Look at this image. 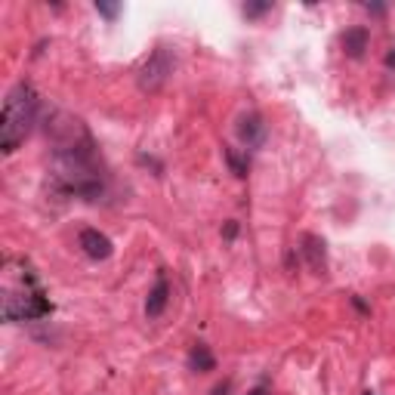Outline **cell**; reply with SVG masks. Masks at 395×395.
Returning a JSON list of instances; mask_svg holds the SVG:
<instances>
[{"label":"cell","mask_w":395,"mask_h":395,"mask_svg":"<svg viewBox=\"0 0 395 395\" xmlns=\"http://www.w3.org/2000/svg\"><path fill=\"white\" fill-rule=\"evenodd\" d=\"M386 65H389V68H395V47L389 50V53H386Z\"/></svg>","instance_id":"9a60e30c"},{"label":"cell","mask_w":395,"mask_h":395,"mask_svg":"<svg viewBox=\"0 0 395 395\" xmlns=\"http://www.w3.org/2000/svg\"><path fill=\"white\" fill-rule=\"evenodd\" d=\"M81 247H84V253L90 259H108L114 253V247H111V241H108V235H102L99 228H84L81 232Z\"/></svg>","instance_id":"8992f818"},{"label":"cell","mask_w":395,"mask_h":395,"mask_svg":"<svg viewBox=\"0 0 395 395\" xmlns=\"http://www.w3.org/2000/svg\"><path fill=\"white\" fill-rule=\"evenodd\" d=\"M167 299H170V284H167V278H164V275H158L155 288H151L149 299H145V315L158 318L164 309H167Z\"/></svg>","instance_id":"ba28073f"},{"label":"cell","mask_w":395,"mask_h":395,"mask_svg":"<svg viewBox=\"0 0 395 395\" xmlns=\"http://www.w3.org/2000/svg\"><path fill=\"white\" fill-rule=\"evenodd\" d=\"M226 161L232 164L235 176H247V158H241L235 149H226Z\"/></svg>","instance_id":"8fae6325"},{"label":"cell","mask_w":395,"mask_h":395,"mask_svg":"<svg viewBox=\"0 0 395 395\" xmlns=\"http://www.w3.org/2000/svg\"><path fill=\"white\" fill-rule=\"evenodd\" d=\"M47 139L53 142V176L62 192L96 201L105 192V164L84 120L53 111L47 118Z\"/></svg>","instance_id":"6da1fadb"},{"label":"cell","mask_w":395,"mask_h":395,"mask_svg":"<svg viewBox=\"0 0 395 395\" xmlns=\"http://www.w3.org/2000/svg\"><path fill=\"white\" fill-rule=\"evenodd\" d=\"M299 253H303L309 272H315V275L328 272V244H324V238H318L312 232L299 235Z\"/></svg>","instance_id":"5b68a950"},{"label":"cell","mask_w":395,"mask_h":395,"mask_svg":"<svg viewBox=\"0 0 395 395\" xmlns=\"http://www.w3.org/2000/svg\"><path fill=\"white\" fill-rule=\"evenodd\" d=\"M6 321H34L53 312V303L41 288V278L34 275L31 263L10 257L3 263V290H0Z\"/></svg>","instance_id":"7a4b0ae2"},{"label":"cell","mask_w":395,"mask_h":395,"mask_svg":"<svg viewBox=\"0 0 395 395\" xmlns=\"http://www.w3.org/2000/svg\"><path fill=\"white\" fill-rule=\"evenodd\" d=\"M269 10H272L269 0H263V3H244V16L247 19H257V16H263V12H269Z\"/></svg>","instance_id":"7c38bea8"},{"label":"cell","mask_w":395,"mask_h":395,"mask_svg":"<svg viewBox=\"0 0 395 395\" xmlns=\"http://www.w3.org/2000/svg\"><path fill=\"white\" fill-rule=\"evenodd\" d=\"M367 41H371L367 28H349L346 34H343V50H346V56H352V59H361L367 50Z\"/></svg>","instance_id":"9c48e42d"},{"label":"cell","mask_w":395,"mask_h":395,"mask_svg":"<svg viewBox=\"0 0 395 395\" xmlns=\"http://www.w3.org/2000/svg\"><path fill=\"white\" fill-rule=\"evenodd\" d=\"M235 232H238V222H228V226H226V238L232 241V238H235Z\"/></svg>","instance_id":"5bb4252c"},{"label":"cell","mask_w":395,"mask_h":395,"mask_svg":"<svg viewBox=\"0 0 395 395\" xmlns=\"http://www.w3.org/2000/svg\"><path fill=\"white\" fill-rule=\"evenodd\" d=\"M37 108H41V99H37L34 87L19 81L3 99V111H0V149L3 155H12L19 149L25 136H28L31 124L37 120Z\"/></svg>","instance_id":"3957f363"},{"label":"cell","mask_w":395,"mask_h":395,"mask_svg":"<svg viewBox=\"0 0 395 395\" xmlns=\"http://www.w3.org/2000/svg\"><path fill=\"white\" fill-rule=\"evenodd\" d=\"M173 68H176L173 53H170L167 47H158L155 53L149 56V62L139 68V90L142 93H158L170 81Z\"/></svg>","instance_id":"277c9868"},{"label":"cell","mask_w":395,"mask_h":395,"mask_svg":"<svg viewBox=\"0 0 395 395\" xmlns=\"http://www.w3.org/2000/svg\"><path fill=\"white\" fill-rule=\"evenodd\" d=\"M247 395H269V389H266V386H257V389L247 392Z\"/></svg>","instance_id":"e0dca14e"},{"label":"cell","mask_w":395,"mask_h":395,"mask_svg":"<svg viewBox=\"0 0 395 395\" xmlns=\"http://www.w3.org/2000/svg\"><path fill=\"white\" fill-rule=\"evenodd\" d=\"M238 136H241V142H244L247 149H259V145L266 142V124H263V118H259L257 111L244 114V118H241V124H238Z\"/></svg>","instance_id":"52a82bcc"},{"label":"cell","mask_w":395,"mask_h":395,"mask_svg":"<svg viewBox=\"0 0 395 395\" xmlns=\"http://www.w3.org/2000/svg\"><path fill=\"white\" fill-rule=\"evenodd\" d=\"M226 392H228V383H220V386L213 389V395H226Z\"/></svg>","instance_id":"2e32d148"},{"label":"cell","mask_w":395,"mask_h":395,"mask_svg":"<svg viewBox=\"0 0 395 395\" xmlns=\"http://www.w3.org/2000/svg\"><path fill=\"white\" fill-rule=\"evenodd\" d=\"M361 395H374V392H371V389H367V392H361Z\"/></svg>","instance_id":"ac0fdd59"},{"label":"cell","mask_w":395,"mask_h":395,"mask_svg":"<svg viewBox=\"0 0 395 395\" xmlns=\"http://www.w3.org/2000/svg\"><path fill=\"white\" fill-rule=\"evenodd\" d=\"M189 365H192V371L207 374V371H213V367H216V359H213V352H210L204 343H198L192 352H189Z\"/></svg>","instance_id":"30bf717a"},{"label":"cell","mask_w":395,"mask_h":395,"mask_svg":"<svg viewBox=\"0 0 395 395\" xmlns=\"http://www.w3.org/2000/svg\"><path fill=\"white\" fill-rule=\"evenodd\" d=\"M96 10H99L105 19H114V16H118V10H120V6H114V3H102V0H99V3H96Z\"/></svg>","instance_id":"4fadbf2b"}]
</instances>
